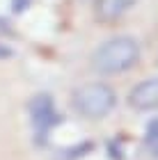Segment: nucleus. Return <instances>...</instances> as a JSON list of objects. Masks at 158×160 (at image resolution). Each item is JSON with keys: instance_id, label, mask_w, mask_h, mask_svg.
<instances>
[{"instance_id": "nucleus-1", "label": "nucleus", "mask_w": 158, "mask_h": 160, "mask_svg": "<svg viewBox=\"0 0 158 160\" xmlns=\"http://www.w3.org/2000/svg\"><path fill=\"white\" fill-rule=\"evenodd\" d=\"M138 60H140L138 41L131 37H115L96 48L94 57H92V64H94V69L99 73L117 76V73L128 71Z\"/></svg>"}, {"instance_id": "nucleus-2", "label": "nucleus", "mask_w": 158, "mask_h": 160, "mask_svg": "<svg viewBox=\"0 0 158 160\" xmlns=\"http://www.w3.org/2000/svg\"><path fill=\"white\" fill-rule=\"evenodd\" d=\"M74 110L78 114L87 119H101L105 114L112 112L115 103H117V96H115L112 87L103 85V82H87L83 87H78L74 92Z\"/></svg>"}, {"instance_id": "nucleus-3", "label": "nucleus", "mask_w": 158, "mask_h": 160, "mask_svg": "<svg viewBox=\"0 0 158 160\" xmlns=\"http://www.w3.org/2000/svg\"><path fill=\"white\" fill-rule=\"evenodd\" d=\"M30 119H32V126L37 130V135H46L53 126L62 121V117L57 114L55 105H53V98L48 94H39L30 101Z\"/></svg>"}, {"instance_id": "nucleus-4", "label": "nucleus", "mask_w": 158, "mask_h": 160, "mask_svg": "<svg viewBox=\"0 0 158 160\" xmlns=\"http://www.w3.org/2000/svg\"><path fill=\"white\" fill-rule=\"evenodd\" d=\"M128 105L138 112L158 110V78H149L135 85L128 94Z\"/></svg>"}, {"instance_id": "nucleus-5", "label": "nucleus", "mask_w": 158, "mask_h": 160, "mask_svg": "<svg viewBox=\"0 0 158 160\" xmlns=\"http://www.w3.org/2000/svg\"><path fill=\"white\" fill-rule=\"evenodd\" d=\"M133 5H135V0H96L94 14L99 21L110 23V21H117L121 14H126Z\"/></svg>"}, {"instance_id": "nucleus-6", "label": "nucleus", "mask_w": 158, "mask_h": 160, "mask_svg": "<svg viewBox=\"0 0 158 160\" xmlns=\"http://www.w3.org/2000/svg\"><path fill=\"white\" fill-rule=\"evenodd\" d=\"M145 144L149 149V153L158 158V117H154L147 123V135H145Z\"/></svg>"}, {"instance_id": "nucleus-7", "label": "nucleus", "mask_w": 158, "mask_h": 160, "mask_svg": "<svg viewBox=\"0 0 158 160\" xmlns=\"http://www.w3.org/2000/svg\"><path fill=\"white\" fill-rule=\"evenodd\" d=\"M30 2H32V0H14V2H12V9H14V12H23V9L30 7Z\"/></svg>"}, {"instance_id": "nucleus-8", "label": "nucleus", "mask_w": 158, "mask_h": 160, "mask_svg": "<svg viewBox=\"0 0 158 160\" xmlns=\"http://www.w3.org/2000/svg\"><path fill=\"white\" fill-rule=\"evenodd\" d=\"M7 57H12V48H7L0 43V60H7Z\"/></svg>"}]
</instances>
